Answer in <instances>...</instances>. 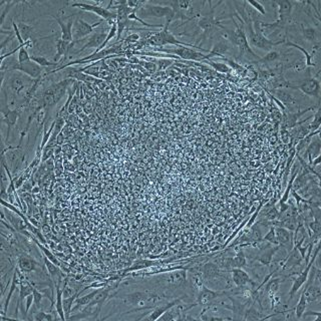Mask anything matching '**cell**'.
<instances>
[{"label": "cell", "instance_id": "obj_17", "mask_svg": "<svg viewBox=\"0 0 321 321\" xmlns=\"http://www.w3.org/2000/svg\"><path fill=\"white\" fill-rule=\"evenodd\" d=\"M314 110V107H308L303 110H297V111H288L284 110L282 111V118H281V128H285V129H290L298 125L300 122L299 119L300 117L306 114L307 111Z\"/></svg>", "mask_w": 321, "mask_h": 321}, {"label": "cell", "instance_id": "obj_2", "mask_svg": "<svg viewBox=\"0 0 321 321\" xmlns=\"http://www.w3.org/2000/svg\"><path fill=\"white\" fill-rule=\"evenodd\" d=\"M209 7L210 11L205 15H201L197 20V27L199 29L200 37L197 41L198 43H204L209 39H214L218 32L219 24H221V21H218L217 17L214 12V7L212 5V2L209 1Z\"/></svg>", "mask_w": 321, "mask_h": 321}, {"label": "cell", "instance_id": "obj_44", "mask_svg": "<svg viewBox=\"0 0 321 321\" xmlns=\"http://www.w3.org/2000/svg\"><path fill=\"white\" fill-rule=\"evenodd\" d=\"M34 302V298H33V294H29L26 298H25V312H26V317H27V314L29 312V310L31 309V305L32 303Z\"/></svg>", "mask_w": 321, "mask_h": 321}, {"label": "cell", "instance_id": "obj_25", "mask_svg": "<svg viewBox=\"0 0 321 321\" xmlns=\"http://www.w3.org/2000/svg\"><path fill=\"white\" fill-rule=\"evenodd\" d=\"M165 262L163 261H156V260H148V259H141L137 260L133 263L129 268L126 270V272H134V271H141L150 267H157L160 265H163Z\"/></svg>", "mask_w": 321, "mask_h": 321}, {"label": "cell", "instance_id": "obj_27", "mask_svg": "<svg viewBox=\"0 0 321 321\" xmlns=\"http://www.w3.org/2000/svg\"><path fill=\"white\" fill-rule=\"evenodd\" d=\"M56 289V295H55V310L59 313L61 320H66L64 309V303H63V297H64V289L62 286V283H58L55 284Z\"/></svg>", "mask_w": 321, "mask_h": 321}, {"label": "cell", "instance_id": "obj_1", "mask_svg": "<svg viewBox=\"0 0 321 321\" xmlns=\"http://www.w3.org/2000/svg\"><path fill=\"white\" fill-rule=\"evenodd\" d=\"M109 298H115L119 302L117 305H115L112 310H115L119 307L127 308L124 312L121 313V316L129 313L152 310L158 305L166 303L168 301H171L164 297L161 293L152 289L137 290L122 295H119L116 292L114 294H111Z\"/></svg>", "mask_w": 321, "mask_h": 321}, {"label": "cell", "instance_id": "obj_32", "mask_svg": "<svg viewBox=\"0 0 321 321\" xmlns=\"http://www.w3.org/2000/svg\"><path fill=\"white\" fill-rule=\"evenodd\" d=\"M84 290H81L80 292H78V293H75V294H73V295H71V296H69V297H64V299H63V303H64V314H65V318H66V320H68L69 319V315H70V313H71V310H72V305H74V301H75V299H77L79 296H80V294L83 292Z\"/></svg>", "mask_w": 321, "mask_h": 321}, {"label": "cell", "instance_id": "obj_36", "mask_svg": "<svg viewBox=\"0 0 321 321\" xmlns=\"http://www.w3.org/2000/svg\"><path fill=\"white\" fill-rule=\"evenodd\" d=\"M205 62L207 63V64L212 66L215 70L222 72V73H228L232 70L225 63H218V62H215L214 60H209V61H205Z\"/></svg>", "mask_w": 321, "mask_h": 321}, {"label": "cell", "instance_id": "obj_11", "mask_svg": "<svg viewBox=\"0 0 321 321\" xmlns=\"http://www.w3.org/2000/svg\"><path fill=\"white\" fill-rule=\"evenodd\" d=\"M320 275L315 278L312 283H305V287L302 290L303 292L307 305L315 306L319 305L321 302V284H320Z\"/></svg>", "mask_w": 321, "mask_h": 321}, {"label": "cell", "instance_id": "obj_23", "mask_svg": "<svg viewBox=\"0 0 321 321\" xmlns=\"http://www.w3.org/2000/svg\"><path fill=\"white\" fill-rule=\"evenodd\" d=\"M182 300L181 299H174V300H171V301H168L166 302V303H163L161 305H158L157 307L153 308L152 310H150L148 314L147 317H145V319L147 320H159V318L167 311L169 310L170 308H172L173 306L177 305L179 302H181Z\"/></svg>", "mask_w": 321, "mask_h": 321}, {"label": "cell", "instance_id": "obj_29", "mask_svg": "<svg viewBox=\"0 0 321 321\" xmlns=\"http://www.w3.org/2000/svg\"><path fill=\"white\" fill-rule=\"evenodd\" d=\"M100 288H96L93 291L82 296V297H78L77 299H75L74 301V306L72 307V310L71 312H74V311H78L80 309H82L83 307L86 306L87 304H89L90 302L92 301V299L94 298V296H96V294L99 292Z\"/></svg>", "mask_w": 321, "mask_h": 321}, {"label": "cell", "instance_id": "obj_22", "mask_svg": "<svg viewBox=\"0 0 321 321\" xmlns=\"http://www.w3.org/2000/svg\"><path fill=\"white\" fill-rule=\"evenodd\" d=\"M23 109L21 108H16L12 110H8L5 112H1V122L2 124H5L7 127V133H6V140L9 139V135L11 129L14 128V126L17 123L18 118L21 116Z\"/></svg>", "mask_w": 321, "mask_h": 321}, {"label": "cell", "instance_id": "obj_43", "mask_svg": "<svg viewBox=\"0 0 321 321\" xmlns=\"http://www.w3.org/2000/svg\"><path fill=\"white\" fill-rule=\"evenodd\" d=\"M173 62L171 60H169V59H161L159 62H158V64H159V67L158 69L159 70H164L166 69L167 67L170 66V64H172Z\"/></svg>", "mask_w": 321, "mask_h": 321}, {"label": "cell", "instance_id": "obj_14", "mask_svg": "<svg viewBox=\"0 0 321 321\" xmlns=\"http://www.w3.org/2000/svg\"><path fill=\"white\" fill-rule=\"evenodd\" d=\"M214 39H215L214 44H213L212 48L209 50V53H208V55L210 56L211 60H213L215 58H217V59L222 58V56H224L226 53H228L229 51H231L232 49L235 48L228 40H226L225 37H223L220 34L219 30Z\"/></svg>", "mask_w": 321, "mask_h": 321}, {"label": "cell", "instance_id": "obj_37", "mask_svg": "<svg viewBox=\"0 0 321 321\" xmlns=\"http://www.w3.org/2000/svg\"><path fill=\"white\" fill-rule=\"evenodd\" d=\"M32 294H33V298H34L33 304L39 309H43L42 304H43V298L45 297L44 294L41 290H39L36 287H34L33 285H32Z\"/></svg>", "mask_w": 321, "mask_h": 321}, {"label": "cell", "instance_id": "obj_3", "mask_svg": "<svg viewBox=\"0 0 321 321\" xmlns=\"http://www.w3.org/2000/svg\"><path fill=\"white\" fill-rule=\"evenodd\" d=\"M101 3L102 2H93L91 4L90 3H86V2H68L67 5H69L72 8L78 7L81 10L89 11V12H92L94 14L99 15L103 21H105L106 22L108 23V25L110 27L112 25V23L117 21L118 14H117V12L110 11L107 7L100 6Z\"/></svg>", "mask_w": 321, "mask_h": 321}, {"label": "cell", "instance_id": "obj_16", "mask_svg": "<svg viewBox=\"0 0 321 321\" xmlns=\"http://www.w3.org/2000/svg\"><path fill=\"white\" fill-rule=\"evenodd\" d=\"M231 279L233 284L236 287H244V286H251L252 288H257L258 284L257 281L253 280L249 273L242 268H232L230 270Z\"/></svg>", "mask_w": 321, "mask_h": 321}, {"label": "cell", "instance_id": "obj_18", "mask_svg": "<svg viewBox=\"0 0 321 321\" xmlns=\"http://www.w3.org/2000/svg\"><path fill=\"white\" fill-rule=\"evenodd\" d=\"M297 23V22H296ZM299 26V33L301 34L302 39L305 40L307 43H311L313 45L314 48H319V43H320V39H319V30L308 24V23H304V22H300L297 23Z\"/></svg>", "mask_w": 321, "mask_h": 321}, {"label": "cell", "instance_id": "obj_26", "mask_svg": "<svg viewBox=\"0 0 321 321\" xmlns=\"http://www.w3.org/2000/svg\"><path fill=\"white\" fill-rule=\"evenodd\" d=\"M258 217L260 218L259 221H269V222H272V221H276L279 217V210H278V208L276 205H273V206H265V207H263V209L261 208L260 211H259V214H258Z\"/></svg>", "mask_w": 321, "mask_h": 321}, {"label": "cell", "instance_id": "obj_38", "mask_svg": "<svg viewBox=\"0 0 321 321\" xmlns=\"http://www.w3.org/2000/svg\"><path fill=\"white\" fill-rule=\"evenodd\" d=\"M262 239L264 241H266V242L274 245V246H276V245H279L278 244V241H277V237H276L275 227H274V226H271V227L268 230V232L266 233V235H264Z\"/></svg>", "mask_w": 321, "mask_h": 321}, {"label": "cell", "instance_id": "obj_45", "mask_svg": "<svg viewBox=\"0 0 321 321\" xmlns=\"http://www.w3.org/2000/svg\"><path fill=\"white\" fill-rule=\"evenodd\" d=\"M281 139L284 144H289L290 143V135H289V130L285 128H281Z\"/></svg>", "mask_w": 321, "mask_h": 321}, {"label": "cell", "instance_id": "obj_4", "mask_svg": "<svg viewBox=\"0 0 321 321\" xmlns=\"http://www.w3.org/2000/svg\"><path fill=\"white\" fill-rule=\"evenodd\" d=\"M155 51L163 52L168 54L177 55L180 60H184L186 62H205L211 60L208 54H204L201 51H197L193 48H189L186 46H177V48L168 49L164 47H155Z\"/></svg>", "mask_w": 321, "mask_h": 321}, {"label": "cell", "instance_id": "obj_8", "mask_svg": "<svg viewBox=\"0 0 321 321\" xmlns=\"http://www.w3.org/2000/svg\"><path fill=\"white\" fill-rule=\"evenodd\" d=\"M229 292L228 290H214L210 287H208L207 285H203V287L198 291L196 295V300L195 302L197 305L199 306H207L211 304L212 302H214L216 299L227 295L228 296Z\"/></svg>", "mask_w": 321, "mask_h": 321}, {"label": "cell", "instance_id": "obj_21", "mask_svg": "<svg viewBox=\"0 0 321 321\" xmlns=\"http://www.w3.org/2000/svg\"><path fill=\"white\" fill-rule=\"evenodd\" d=\"M320 150H321L320 137H319V135H316L311 139L309 145L307 146V148L305 149V150L302 153V155L300 157L303 158L304 160L308 159L307 163L311 166L312 160L314 158H316L317 156H320Z\"/></svg>", "mask_w": 321, "mask_h": 321}, {"label": "cell", "instance_id": "obj_31", "mask_svg": "<svg viewBox=\"0 0 321 321\" xmlns=\"http://www.w3.org/2000/svg\"><path fill=\"white\" fill-rule=\"evenodd\" d=\"M18 28H20V31L21 33V36L23 41L26 43L28 41H35L34 39V29L33 26L27 23H24L22 21H20L17 23Z\"/></svg>", "mask_w": 321, "mask_h": 321}, {"label": "cell", "instance_id": "obj_28", "mask_svg": "<svg viewBox=\"0 0 321 321\" xmlns=\"http://www.w3.org/2000/svg\"><path fill=\"white\" fill-rule=\"evenodd\" d=\"M232 267L233 268H242L248 271L249 269V264L248 260L245 255L244 248H240L237 252H235V255L232 257Z\"/></svg>", "mask_w": 321, "mask_h": 321}, {"label": "cell", "instance_id": "obj_7", "mask_svg": "<svg viewBox=\"0 0 321 321\" xmlns=\"http://www.w3.org/2000/svg\"><path fill=\"white\" fill-rule=\"evenodd\" d=\"M143 18H150V17H156V18H166L167 16L171 15L174 13L173 9L168 6H162L158 4H154L150 1H146V3L136 12Z\"/></svg>", "mask_w": 321, "mask_h": 321}, {"label": "cell", "instance_id": "obj_34", "mask_svg": "<svg viewBox=\"0 0 321 321\" xmlns=\"http://www.w3.org/2000/svg\"><path fill=\"white\" fill-rule=\"evenodd\" d=\"M307 307H308V305H307L305 296H304L303 292H301L298 303L294 307V314H295L296 319H301L302 318V316H303V313L306 311Z\"/></svg>", "mask_w": 321, "mask_h": 321}, {"label": "cell", "instance_id": "obj_20", "mask_svg": "<svg viewBox=\"0 0 321 321\" xmlns=\"http://www.w3.org/2000/svg\"><path fill=\"white\" fill-rule=\"evenodd\" d=\"M275 233H276L278 244L280 245V246L284 247L288 252H290L294 246L293 231L287 230L282 227H275Z\"/></svg>", "mask_w": 321, "mask_h": 321}, {"label": "cell", "instance_id": "obj_42", "mask_svg": "<svg viewBox=\"0 0 321 321\" xmlns=\"http://www.w3.org/2000/svg\"><path fill=\"white\" fill-rule=\"evenodd\" d=\"M141 41V35L139 33H131L125 39V43H138Z\"/></svg>", "mask_w": 321, "mask_h": 321}, {"label": "cell", "instance_id": "obj_41", "mask_svg": "<svg viewBox=\"0 0 321 321\" xmlns=\"http://www.w3.org/2000/svg\"><path fill=\"white\" fill-rule=\"evenodd\" d=\"M247 3H248L250 6H252L256 11H258L262 16H264V15H265V14L267 13L266 10H265V7H264V5L261 4L260 2L252 1V0H248Z\"/></svg>", "mask_w": 321, "mask_h": 321}, {"label": "cell", "instance_id": "obj_6", "mask_svg": "<svg viewBox=\"0 0 321 321\" xmlns=\"http://www.w3.org/2000/svg\"><path fill=\"white\" fill-rule=\"evenodd\" d=\"M104 22H105V21L101 20L96 23L89 24L88 22L82 20V18H77V20L74 21V23H73V32H72L73 42H72V44L73 45L78 44L79 43L82 42V40L86 39L87 36H89L93 32L94 28L101 26Z\"/></svg>", "mask_w": 321, "mask_h": 321}, {"label": "cell", "instance_id": "obj_33", "mask_svg": "<svg viewBox=\"0 0 321 321\" xmlns=\"http://www.w3.org/2000/svg\"><path fill=\"white\" fill-rule=\"evenodd\" d=\"M30 60L44 68L45 67H52V68L54 67V69H56L59 65H61V64L50 62L45 58V56H42V55H30Z\"/></svg>", "mask_w": 321, "mask_h": 321}, {"label": "cell", "instance_id": "obj_24", "mask_svg": "<svg viewBox=\"0 0 321 321\" xmlns=\"http://www.w3.org/2000/svg\"><path fill=\"white\" fill-rule=\"evenodd\" d=\"M282 61V53L279 52L278 50H271L269 51L265 56H264V58H261L259 60L258 63H256L255 64H259V65H262L264 66L265 68H271V64H275L276 66L279 64V62Z\"/></svg>", "mask_w": 321, "mask_h": 321}, {"label": "cell", "instance_id": "obj_15", "mask_svg": "<svg viewBox=\"0 0 321 321\" xmlns=\"http://www.w3.org/2000/svg\"><path fill=\"white\" fill-rule=\"evenodd\" d=\"M107 32L105 29V27L101 26L100 28H98V30L96 32H93L91 35L88 36V39L86 40V43L85 45H83L82 48H80L77 52H73L72 54H80L83 51H85L86 49H90V48H94L96 49L94 51H98L100 49V47L104 44L107 36Z\"/></svg>", "mask_w": 321, "mask_h": 321}, {"label": "cell", "instance_id": "obj_10", "mask_svg": "<svg viewBox=\"0 0 321 321\" xmlns=\"http://www.w3.org/2000/svg\"><path fill=\"white\" fill-rule=\"evenodd\" d=\"M11 71H21L26 75H28L29 78L33 80H40L43 78V75L45 73V68L37 64L36 63L32 62L31 60L22 64L16 63L14 66L12 67ZM10 71V72H11Z\"/></svg>", "mask_w": 321, "mask_h": 321}, {"label": "cell", "instance_id": "obj_35", "mask_svg": "<svg viewBox=\"0 0 321 321\" xmlns=\"http://www.w3.org/2000/svg\"><path fill=\"white\" fill-rule=\"evenodd\" d=\"M219 60H222L224 61V63L227 64L231 69L235 70L236 72L240 73V74H245L247 72V69L245 68L241 64H238L236 63L234 60L232 59H229V58H224V56H222V58H219Z\"/></svg>", "mask_w": 321, "mask_h": 321}, {"label": "cell", "instance_id": "obj_46", "mask_svg": "<svg viewBox=\"0 0 321 321\" xmlns=\"http://www.w3.org/2000/svg\"><path fill=\"white\" fill-rule=\"evenodd\" d=\"M145 67L148 69V70H150V72H154V71H156V64H153V63H146L145 64Z\"/></svg>", "mask_w": 321, "mask_h": 321}, {"label": "cell", "instance_id": "obj_9", "mask_svg": "<svg viewBox=\"0 0 321 321\" xmlns=\"http://www.w3.org/2000/svg\"><path fill=\"white\" fill-rule=\"evenodd\" d=\"M75 15H78L77 13H74L70 16H67V21H64V11L63 9L59 10V13L56 15H50L53 17L55 21L59 23L62 29V40L67 43H72L73 42V36H72V28H73V23H74V17Z\"/></svg>", "mask_w": 321, "mask_h": 321}, {"label": "cell", "instance_id": "obj_30", "mask_svg": "<svg viewBox=\"0 0 321 321\" xmlns=\"http://www.w3.org/2000/svg\"><path fill=\"white\" fill-rule=\"evenodd\" d=\"M284 44H285L286 46H288V47H294V48L299 49L302 53H303V54L305 55V65H306V67L311 68V67H314V66L316 65V63H315V60H314V59H315V56H314L313 54L309 53L304 47H302L301 45H299V44H297V43H292V42L289 41L288 39L285 41Z\"/></svg>", "mask_w": 321, "mask_h": 321}, {"label": "cell", "instance_id": "obj_39", "mask_svg": "<svg viewBox=\"0 0 321 321\" xmlns=\"http://www.w3.org/2000/svg\"><path fill=\"white\" fill-rule=\"evenodd\" d=\"M320 112H321V109H320V107H317V110L315 112V115L313 116L311 123H309V128H310V131H315L317 129H319L320 128V124H321V121H320Z\"/></svg>", "mask_w": 321, "mask_h": 321}, {"label": "cell", "instance_id": "obj_13", "mask_svg": "<svg viewBox=\"0 0 321 321\" xmlns=\"http://www.w3.org/2000/svg\"><path fill=\"white\" fill-rule=\"evenodd\" d=\"M16 266L20 268L25 275L33 273L37 270H41L42 268L45 267V265H42V264L36 260L34 256H31L28 253H22L17 257L16 260Z\"/></svg>", "mask_w": 321, "mask_h": 321}, {"label": "cell", "instance_id": "obj_40", "mask_svg": "<svg viewBox=\"0 0 321 321\" xmlns=\"http://www.w3.org/2000/svg\"><path fill=\"white\" fill-rule=\"evenodd\" d=\"M17 60H18V63H20V64L30 61V54L28 53V51L25 47H21L20 50H18Z\"/></svg>", "mask_w": 321, "mask_h": 321}, {"label": "cell", "instance_id": "obj_19", "mask_svg": "<svg viewBox=\"0 0 321 321\" xmlns=\"http://www.w3.org/2000/svg\"><path fill=\"white\" fill-rule=\"evenodd\" d=\"M279 248H280V245H276V246L272 245V246H270L269 248H266V249H264V250L258 252L257 255L250 262H248V264L258 263L262 266L269 267V265L272 262L274 254L277 252V250Z\"/></svg>", "mask_w": 321, "mask_h": 321}, {"label": "cell", "instance_id": "obj_12", "mask_svg": "<svg viewBox=\"0 0 321 321\" xmlns=\"http://www.w3.org/2000/svg\"><path fill=\"white\" fill-rule=\"evenodd\" d=\"M272 96H274L277 100H279L283 106L285 107L288 111H297L299 110V104L297 99L287 88H277L268 90Z\"/></svg>", "mask_w": 321, "mask_h": 321}, {"label": "cell", "instance_id": "obj_5", "mask_svg": "<svg viewBox=\"0 0 321 321\" xmlns=\"http://www.w3.org/2000/svg\"><path fill=\"white\" fill-rule=\"evenodd\" d=\"M298 89L303 92L305 96L317 100L319 102L320 99V82L314 77L306 78L304 80L298 81L296 84H291L287 86V89Z\"/></svg>", "mask_w": 321, "mask_h": 321}]
</instances>
